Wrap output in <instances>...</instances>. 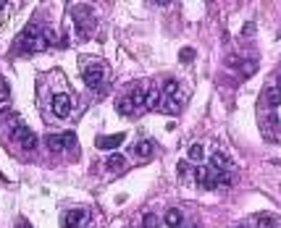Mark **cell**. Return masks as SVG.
Masks as SVG:
<instances>
[{"label":"cell","mask_w":281,"mask_h":228,"mask_svg":"<svg viewBox=\"0 0 281 228\" xmlns=\"http://www.w3.org/2000/svg\"><path fill=\"white\" fill-rule=\"evenodd\" d=\"M18 48H21L24 53H40V50H45V48H48V40H45V29H40L37 24H29V27L21 32Z\"/></svg>","instance_id":"cell-1"},{"label":"cell","mask_w":281,"mask_h":228,"mask_svg":"<svg viewBox=\"0 0 281 228\" xmlns=\"http://www.w3.org/2000/svg\"><path fill=\"white\" fill-rule=\"evenodd\" d=\"M74 21H76V29H79L82 37L92 34L95 16H92V8H89V5H76V8H74Z\"/></svg>","instance_id":"cell-2"},{"label":"cell","mask_w":281,"mask_h":228,"mask_svg":"<svg viewBox=\"0 0 281 228\" xmlns=\"http://www.w3.org/2000/svg\"><path fill=\"white\" fill-rule=\"evenodd\" d=\"M82 71H84V84H87L89 89H103V84H105V68H103L100 63L82 66Z\"/></svg>","instance_id":"cell-3"},{"label":"cell","mask_w":281,"mask_h":228,"mask_svg":"<svg viewBox=\"0 0 281 228\" xmlns=\"http://www.w3.org/2000/svg\"><path fill=\"white\" fill-rule=\"evenodd\" d=\"M11 136H14V142L21 149H35L37 147V134L32 131L29 126H24V123H21V126H16L14 131H11Z\"/></svg>","instance_id":"cell-4"},{"label":"cell","mask_w":281,"mask_h":228,"mask_svg":"<svg viewBox=\"0 0 281 228\" xmlns=\"http://www.w3.org/2000/svg\"><path fill=\"white\" fill-rule=\"evenodd\" d=\"M50 108H53V115H55V118H69L74 102H71L69 95H55L53 102H50Z\"/></svg>","instance_id":"cell-5"},{"label":"cell","mask_w":281,"mask_h":228,"mask_svg":"<svg viewBox=\"0 0 281 228\" xmlns=\"http://www.w3.org/2000/svg\"><path fill=\"white\" fill-rule=\"evenodd\" d=\"M84 218H87L84 210H69L63 215V228H76L79 223H84Z\"/></svg>","instance_id":"cell-6"},{"label":"cell","mask_w":281,"mask_h":228,"mask_svg":"<svg viewBox=\"0 0 281 228\" xmlns=\"http://www.w3.org/2000/svg\"><path fill=\"white\" fill-rule=\"evenodd\" d=\"M279 115L276 113H268L265 121H263V134L268 136V139H276V129H279Z\"/></svg>","instance_id":"cell-7"},{"label":"cell","mask_w":281,"mask_h":228,"mask_svg":"<svg viewBox=\"0 0 281 228\" xmlns=\"http://www.w3.org/2000/svg\"><path fill=\"white\" fill-rule=\"evenodd\" d=\"M158 110H163V113H168V115L181 113V102H179V97H163Z\"/></svg>","instance_id":"cell-8"},{"label":"cell","mask_w":281,"mask_h":228,"mask_svg":"<svg viewBox=\"0 0 281 228\" xmlns=\"http://www.w3.org/2000/svg\"><path fill=\"white\" fill-rule=\"evenodd\" d=\"M123 142V134H110V136H100L97 139V147L100 149H116Z\"/></svg>","instance_id":"cell-9"},{"label":"cell","mask_w":281,"mask_h":228,"mask_svg":"<svg viewBox=\"0 0 281 228\" xmlns=\"http://www.w3.org/2000/svg\"><path fill=\"white\" fill-rule=\"evenodd\" d=\"M263 102H265L268 108H279L281 105V92H279L276 87H268L265 92H263Z\"/></svg>","instance_id":"cell-10"},{"label":"cell","mask_w":281,"mask_h":228,"mask_svg":"<svg viewBox=\"0 0 281 228\" xmlns=\"http://www.w3.org/2000/svg\"><path fill=\"white\" fill-rule=\"evenodd\" d=\"M45 145H48V149H50V152H63V149H66L63 134H50L48 139H45Z\"/></svg>","instance_id":"cell-11"},{"label":"cell","mask_w":281,"mask_h":228,"mask_svg":"<svg viewBox=\"0 0 281 228\" xmlns=\"http://www.w3.org/2000/svg\"><path fill=\"white\" fill-rule=\"evenodd\" d=\"M116 110H119L121 115H137V113H134L132 100H129V95H126V97H119V100H116Z\"/></svg>","instance_id":"cell-12"},{"label":"cell","mask_w":281,"mask_h":228,"mask_svg":"<svg viewBox=\"0 0 281 228\" xmlns=\"http://www.w3.org/2000/svg\"><path fill=\"white\" fill-rule=\"evenodd\" d=\"M211 168H213V171H226V168H228V158H226L224 152H213Z\"/></svg>","instance_id":"cell-13"},{"label":"cell","mask_w":281,"mask_h":228,"mask_svg":"<svg viewBox=\"0 0 281 228\" xmlns=\"http://www.w3.org/2000/svg\"><path fill=\"white\" fill-rule=\"evenodd\" d=\"M153 152H155V145L150 139H145V142L137 145V155H140V158H153Z\"/></svg>","instance_id":"cell-14"},{"label":"cell","mask_w":281,"mask_h":228,"mask_svg":"<svg viewBox=\"0 0 281 228\" xmlns=\"http://www.w3.org/2000/svg\"><path fill=\"white\" fill-rule=\"evenodd\" d=\"M105 165L110 168V171H121V168L126 165V158H123V155H110V158L105 160Z\"/></svg>","instance_id":"cell-15"},{"label":"cell","mask_w":281,"mask_h":228,"mask_svg":"<svg viewBox=\"0 0 281 228\" xmlns=\"http://www.w3.org/2000/svg\"><path fill=\"white\" fill-rule=\"evenodd\" d=\"M176 92H179V81H176V79H166V81H163V97H176Z\"/></svg>","instance_id":"cell-16"},{"label":"cell","mask_w":281,"mask_h":228,"mask_svg":"<svg viewBox=\"0 0 281 228\" xmlns=\"http://www.w3.org/2000/svg\"><path fill=\"white\" fill-rule=\"evenodd\" d=\"M160 100H163V95L155 92V89H150V92H147V110H158Z\"/></svg>","instance_id":"cell-17"},{"label":"cell","mask_w":281,"mask_h":228,"mask_svg":"<svg viewBox=\"0 0 281 228\" xmlns=\"http://www.w3.org/2000/svg\"><path fill=\"white\" fill-rule=\"evenodd\" d=\"M166 226L168 228H179L181 226V212L179 210H168L166 212Z\"/></svg>","instance_id":"cell-18"},{"label":"cell","mask_w":281,"mask_h":228,"mask_svg":"<svg viewBox=\"0 0 281 228\" xmlns=\"http://www.w3.org/2000/svg\"><path fill=\"white\" fill-rule=\"evenodd\" d=\"M215 186H231V173L228 171H215Z\"/></svg>","instance_id":"cell-19"},{"label":"cell","mask_w":281,"mask_h":228,"mask_svg":"<svg viewBox=\"0 0 281 228\" xmlns=\"http://www.w3.org/2000/svg\"><path fill=\"white\" fill-rule=\"evenodd\" d=\"M142 226H145V228H160V220L155 218L153 212H145V218H142Z\"/></svg>","instance_id":"cell-20"},{"label":"cell","mask_w":281,"mask_h":228,"mask_svg":"<svg viewBox=\"0 0 281 228\" xmlns=\"http://www.w3.org/2000/svg\"><path fill=\"white\" fill-rule=\"evenodd\" d=\"M8 97H11V89H8V81L0 76V102H8Z\"/></svg>","instance_id":"cell-21"},{"label":"cell","mask_w":281,"mask_h":228,"mask_svg":"<svg viewBox=\"0 0 281 228\" xmlns=\"http://www.w3.org/2000/svg\"><path fill=\"white\" fill-rule=\"evenodd\" d=\"M202 155H205V147H202V145H192V147H189V158H192V160H202Z\"/></svg>","instance_id":"cell-22"},{"label":"cell","mask_w":281,"mask_h":228,"mask_svg":"<svg viewBox=\"0 0 281 228\" xmlns=\"http://www.w3.org/2000/svg\"><path fill=\"white\" fill-rule=\"evenodd\" d=\"M273 223H276L273 215H258V226L260 228H273Z\"/></svg>","instance_id":"cell-23"},{"label":"cell","mask_w":281,"mask_h":228,"mask_svg":"<svg viewBox=\"0 0 281 228\" xmlns=\"http://www.w3.org/2000/svg\"><path fill=\"white\" fill-rule=\"evenodd\" d=\"M179 61H181V63H192V61H194V50H192V48H184V50L179 53Z\"/></svg>","instance_id":"cell-24"},{"label":"cell","mask_w":281,"mask_h":228,"mask_svg":"<svg viewBox=\"0 0 281 228\" xmlns=\"http://www.w3.org/2000/svg\"><path fill=\"white\" fill-rule=\"evenodd\" d=\"M255 71H258V63H255V61H247V63H242V74H245V76L255 74Z\"/></svg>","instance_id":"cell-25"},{"label":"cell","mask_w":281,"mask_h":228,"mask_svg":"<svg viewBox=\"0 0 281 228\" xmlns=\"http://www.w3.org/2000/svg\"><path fill=\"white\" fill-rule=\"evenodd\" d=\"M63 142H66V149H69V147H74V142H76V136H74V134H71V131H69V134H63Z\"/></svg>","instance_id":"cell-26"},{"label":"cell","mask_w":281,"mask_h":228,"mask_svg":"<svg viewBox=\"0 0 281 228\" xmlns=\"http://www.w3.org/2000/svg\"><path fill=\"white\" fill-rule=\"evenodd\" d=\"M255 32V24H245V29H242V34H252Z\"/></svg>","instance_id":"cell-27"},{"label":"cell","mask_w":281,"mask_h":228,"mask_svg":"<svg viewBox=\"0 0 281 228\" xmlns=\"http://www.w3.org/2000/svg\"><path fill=\"white\" fill-rule=\"evenodd\" d=\"M16 228H32V226L27 223V220H18V223H16Z\"/></svg>","instance_id":"cell-28"},{"label":"cell","mask_w":281,"mask_h":228,"mask_svg":"<svg viewBox=\"0 0 281 228\" xmlns=\"http://www.w3.org/2000/svg\"><path fill=\"white\" fill-rule=\"evenodd\" d=\"M276 89H279V92H281V76H279V79H276Z\"/></svg>","instance_id":"cell-29"},{"label":"cell","mask_w":281,"mask_h":228,"mask_svg":"<svg viewBox=\"0 0 281 228\" xmlns=\"http://www.w3.org/2000/svg\"><path fill=\"white\" fill-rule=\"evenodd\" d=\"M0 11H5V3H0Z\"/></svg>","instance_id":"cell-30"},{"label":"cell","mask_w":281,"mask_h":228,"mask_svg":"<svg viewBox=\"0 0 281 228\" xmlns=\"http://www.w3.org/2000/svg\"><path fill=\"white\" fill-rule=\"evenodd\" d=\"M237 228H247V226H237Z\"/></svg>","instance_id":"cell-31"}]
</instances>
